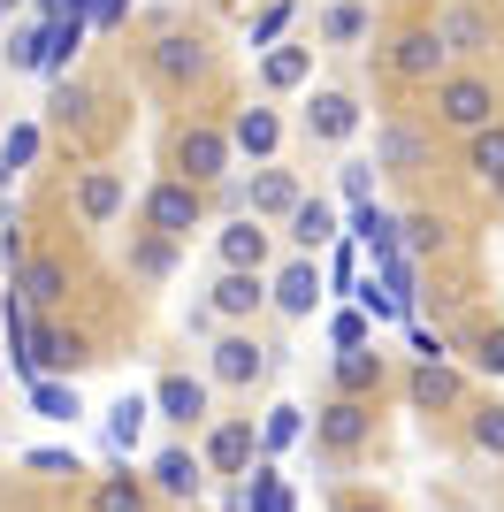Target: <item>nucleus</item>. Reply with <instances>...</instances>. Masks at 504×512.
I'll return each instance as SVG.
<instances>
[{"label":"nucleus","instance_id":"1","mask_svg":"<svg viewBox=\"0 0 504 512\" xmlns=\"http://www.w3.org/2000/svg\"><path fill=\"white\" fill-rule=\"evenodd\" d=\"M84 31H92L84 16H46V23H31L23 39H8V62H16V69H46V77H62L69 54L84 46Z\"/></svg>","mask_w":504,"mask_h":512},{"label":"nucleus","instance_id":"2","mask_svg":"<svg viewBox=\"0 0 504 512\" xmlns=\"http://www.w3.org/2000/svg\"><path fill=\"white\" fill-rule=\"evenodd\" d=\"M207 222V192L199 184H184V176H168V184H153L146 192V230L168 237V245H184L191 230Z\"/></svg>","mask_w":504,"mask_h":512},{"label":"nucleus","instance_id":"3","mask_svg":"<svg viewBox=\"0 0 504 512\" xmlns=\"http://www.w3.org/2000/svg\"><path fill=\"white\" fill-rule=\"evenodd\" d=\"M314 436L336 451V459H352V451L367 444V436H375V406H367V398H344V390H336L329 406L314 413Z\"/></svg>","mask_w":504,"mask_h":512},{"label":"nucleus","instance_id":"4","mask_svg":"<svg viewBox=\"0 0 504 512\" xmlns=\"http://www.w3.org/2000/svg\"><path fill=\"white\" fill-rule=\"evenodd\" d=\"M436 115H443L451 130H482L489 115H497L489 77H443V85H436Z\"/></svg>","mask_w":504,"mask_h":512},{"label":"nucleus","instance_id":"5","mask_svg":"<svg viewBox=\"0 0 504 512\" xmlns=\"http://www.w3.org/2000/svg\"><path fill=\"white\" fill-rule=\"evenodd\" d=\"M176 169H184V184H199V192H207L214 176L230 169V138H222V130H207V123H191L184 138H176Z\"/></svg>","mask_w":504,"mask_h":512},{"label":"nucleus","instance_id":"6","mask_svg":"<svg viewBox=\"0 0 504 512\" xmlns=\"http://www.w3.org/2000/svg\"><path fill=\"white\" fill-rule=\"evenodd\" d=\"M8 291H16L31 314H54V306L69 299V268H62L54 253H39V260H23V268H16V283H8Z\"/></svg>","mask_w":504,"mask_h":512},{"label":"nucleus","instance_id":"7","mask_svg":"<svg viewBox=\"0 0 504 512\" xmlns=\"http://www.w3.org/2000/svg\"><path fill=\"white\" fill-rule=\"evenodd\" d=\"M153 77H161V85H191V77H207V46L191 39V31H161V39H153Z\"/></svg>","mask_w":504,"mask_h":512},{"label":"nucleus","instance_id":"8","mask_svg":"<svg viewBox=\"0 0 504 512\" xmlns=\"http://www.w3.org/2000/svg\"><path fill=\"white\" fill-rule=\"evenodd\" d=\"M268 367H275L268 344H252V337H222L214 344V383H230V390H252Z\"/></svg>","mask_w":504,"mask_h":512},{"label":"nucleus","instance_id":"9","mask_svg":"<svg viewBox=\"0 0 504 512\" xmlns=\"http://www.w3.org/2000/svg\"><path fill=\"white\" fill-rule=\"evenodd\" d=\"M390 69H398L405 85H436L443 77V39L436 31H405V39L390 46Z\"/></svg>","mask_w":504,"mask_h":512},{"label":"nucleus","instance_id":"10","mask_svg":"<svg viewBox=\"0 0 504 512\" xmlns=\"http://www.w3.org/2000/svg\"><path fill=\"white\" fill-rule=\"evenodd\" d=\"M260 299H268V283H260V268H222V283H214V321H245L260 314Z\"/></svg>","mask_w":504,"mask_h":512},{"label":"nucleus","instance_id":"11","mask_svg":"<svg viewBox=\"0 0 504 512\" xmlns=\"http://www.w3.org/2000/svg\"><path fill=\"white\" fill-rule=\"evenodd\" d=\"M268 291H275V306H283L291 321H306V314L321 306V268H314V260H291V268H283Z\"/></svg>","mask_w":504,"mask_h":512},{"label":"nucleus","instance_id":"12","mask_svg":"<svg viewBox=\"0 0 504 512\" xmlns=\"http://www.w3.org/2000/svg\"><path fill=\"white\" fill-rule=\"evenodd\" d=\"M375 169L420 176V169H428V138H420V130H405V123H390V130L375 138Z\"/></svg>","mask_w":504,"mask_h":512},{"label":"nucleus","instance_id":"13","mask_svg":"<svg viewBox=\"0 0 504 512\" xmlns=\"http://www.w3.org/2000/svg\"><path fill=\"white\" fill-rule=\"evenodd\" d=\"M252 451H260L252 421H222V428L207 436V467H214V474H245V467H252Z\"/></svg>","mask_w":504,"mask_h":512},{"label":"nucleus","instance_id":"14","mask_svg":"<svg viewBox=\"0 0 504 512\" xmlns=\"http://www.w3.org/2000/svg\"><path fill=\"white\" fill-rule=\"evenodd\" d=\"M161 421H207V383H191V375H161V390L146 398Z\"/></svg>","mask_w":504,"mask_h":512},{"label":"nucleus","instance_id":"15","mask_svg":"<svg viewBox=\"0 0 504 512\" xmlns=\"http://www.w3.org/2000/svg\"><path fill=\"white\" fill-rule=\"evenodd\" d=\"M77 214L92 222V230H107V222L123 214V176H115V169H92V176L77 184Z\"/></svg>","mask_w":504,"mask_h":512},{"label":"nucleus","instance_id":"16","mask_svg":"<svg viewBox=\"0 0 504 512\" xmlns=\"http://www.w3.org/2000/svg\"><path fill=\"white\" fill-rule=\"evenodd\" d=\"M222 138H230V153H252V161H268L275 138H283V123H275V107H245V115H237Z\"/></svg>","mask_w":504,"mask_h":512},{"label":"nucleus","instance_id":"17","mask_svg":"<svg viewBox=\"0 0 504 512\" xmlns=\"http://www.w3.org/2000/svg\"><path fill=\"white\" fill-rule=\"evenodd\" d=\"M336 390H344V398H375V390H382V352H375V344L336 352Z\"/></svg>","mask_w":504,"mask_h":512},{"label":"nucleus","instance_id":"18","mask_svg":"<svg viewBox=\"0 0 504 512\" xmlns=\"http://www.w3.org/2000/svg\"><path fill=\"white\" fill-rule=\"evenodd\" d=\"M298 176L291 169H268V176H252V192H245V214H260V222H268V214H291L298 207Z\"/></svg>","mask_w":504,"mask_h":512},{"label":"nucleus","instance_id":"19","mask_svg":"<svg viewBox=\"0 0 504 512\" xmlns=\"http://www.w3.org/2000/svg\"><path fill=\"white\" fill-rule=\"evenodd\" d=\"M260 260H268V230H260V214H237L222 230V268H260Z\"/></svg>","mask_w":504,"mask_h":512},{"label":"nucleus","instance_id":"20","mask_svg":"<svg viewBox=\"0 0 504 512\" xmlns=\"http://www.w3.org/2000/svg\"><path fill=\"white\" fill-rule=\"evenodd\" d=\"M443 406H459V375L443 360H420L413 367V413H443Z\"/></svg>","mask_w":504,"mask_h":512},{"label":"nucleus","instance_id":"21","mask_svg":"<svg viewBox=\"0 0 504 512\" xmlns=\"http://www.w3.org/2000/svg\"><path fill=\"white\" fill-rule=\"evenodd\" d=\"M283 222H291V245H298V253H321V245H336V214L321 207V199H298Z\"/></svg>","mask_w":504,"mask_h":512},{"label":"nucleus","instance_id":"22","mask_svg":"<svg viewBox=\"0 0 504 512\" xmlns=\"http://www.w3.org/2000/svg\"><path fill=\"white\" fill-rule=\"evenodd\" d=\"M306 130H314V138H329V146H336V138H352V130H359V100H344V92H321V100L306 107Z\"/></svg>","mask_w":504,"mask_h":512},{"label":"nucleus","instance_id":"23","mask_svg":"<svg viewBox=\"0 0 504 512\" xmlns=\"http://www.w3.org/2000/svg\"><path fill=\"white\" fill-rule=\"evenodd\" d=\"M153 482H161L168 497H199V490H207V459H191V451H161V459H153Z\"/></svg>","mask_w":504,"mask_h":512},{"label":"nucleus","instance_id":"24","mask_svg":"<svg viewBox=\"0 0 504 512\" xmlns=\"http://www.w3.org/2000/svg\"><path fill=\"white\" fill-rule=\"evenodd\" d=\"M436 39H443V54H482V46H497V31H489L474 8H451V16L436 23Z\"/></svg>","mask_w":504,"mask_h":512},{"label":"nucleus","instance_id":"25","mask_svg":"<svg viewBox=\"0 0 504 512\" xmlns=\"http://www.w3.org/2000/svg\"><path fill=\"white\" fill-rule=\"evenodd\" d=\"M352 237H359L375 260H382V253H398V214H382L375 199H359V207H352Z\"/></svg>","mask_w":504,"mask_h":512},{"label":"nucleus","instance_id":"26","mask_svg":"<svg viewBox=\"0 0 504 512\" xmlns=\"http://www.w3.org/2000/svg\"><path fill=\"white\" fill-rule=\"evenodd\" d=\"M31 413H39V421H77V413H84V398H77V383L31 375Z\"/></svg>","mask_w":504,"mask_h":512},{"label":"nucleus","instance_id":"27","mask_svg":"<svg viewBox=\"0 0 504 512\" xmlns=\"http://www.w3.org/2000/svg\"><path fill=\"white\" fill-rule=\"evenodd\" d=\"M252 482L237 490V512H291V490H283V474L275 467H245Z\"/></svg>","mask_w":504,"mask_h":512},{"label":"nucleus","instance_id":"28","mask_svg":"<svg viewBox=\"0 0 504 512\" xmlns=\"http://www.w3.org/2000/svg\"><path fill=\"white\" fill-rule=\"evenodd\" d=\"M466 169L482 176V184H504V130H497V123L474 130V146H466Z\"/></svg>","mask_w":504,"mask_h":512},{"label":"nucleus","instance_id":"29","mask_svg":"<svg viewBox=\"0 0 504 512\" xmlns=\"http://www.w3.org/2000/svg\"><path fill=\"white\" fill-rule=\"evenodd\" d=\"M146 398H115V406H107V444H115V451H130V444H138V436H146Z\"/></svg>","mask_w":504,"mask_h":512},{"label":"nucleus","instance_id":"30","mask_svg":"<svg viewBox=\"0 0 504 512\" xmlns=\"http://www.w3.org/2000/svg\"><path fill=\"white\" fill-rule=\"evenodd\" d=\"M306 69H314V54H306V46H275L268 62H260V77H268L275 92H291V85H306Z\"/></svg>","mask_w":504,"mask_h":512},{"label":"nucleus","instance_id":"31","mask_svg":"<svg viewBox=\"0 0 504 512\" xmlns=\"http://www.w3.org/2000/svg\"><path fill=\"white\" fill-rule=\"evenodd\" d=\"M168 268H176V245H168V237H138V245H130V276H146V283H161Z\"/></svg>","mask_w":504,"mask_h":512},{"label":"nucleus","instance_id":"32","mask_svg":"<svg viewBox=\"0 0 504 512\" xmlns=\"http://www.w3.org/2000/svg\"><path fill=\"white\" fill-rule=\"evenodd\" d=\"M92 512H146V490L130 474H107L100 490H92Z\"/></svg>","mask_w":504,"mask_h":512},{"label":"nucleus","instance_id":"33","mask_svg":"<svg viewBox=\"0 0 504 512\" xmlns=\"http://www.w3.org/2000/svg\"><path fill=\"white\" fill-rule=\"evenodd\" d=\"M298 436H306V413H298V406H275L268 421H260V444H268V451L298 444Z\"/></svg>","mask_w":504,"mask_h":512},{"label":"nucleus","instance_id":"34","mask_svg":"<svg viewBox=\"0 0 504 512\" xmlns=\"http://www.w3.org/2000/svg\"><path fill=\"white\" fill-rule=\"evenodd\" d=\"M84 107H92V92L77 85V77H62V85H54V100H46V115H54V123H84Z\"/></svg>","mask_w":504,"mask_h":512},{"label":"nucleus","instance_id":"35","mask_svg":"<svg viewBox=\"0 0 504 512\" xmlns=\"http://www.w3.org/2000/svg\"><path fill=\"white\" fill-rule=\"evenodd\" d=\"M398 230H405V245H413V253H443V245H451V230H443L436 214H405Z\"/></svg>","mask_w":504,"mask_h":512},{"label":"nucleus","instance_id":"36","mask_svg":"<svg viewBox=\"0 0 504 512\" xmlns=\"http://www.w3.org/2000/svg\"><path fill=\"white\" fill-rule=\"evenodd\" d=\"M321 31H329V39H367V8H359V0H336L329 16H321Z\"/></svg>","mask_w":504,"mask_h":512},{"label":"nucleus","instance_id":"37","mask_svg":"<svg viewBox=\"0 0 504 512\" xmlns=\"http://www.w3.org/2000/svg\"><path fill=\"white\" fill-rule=\"evenodd\" d=\"M466 428H474V444H482V451H497V459H504V406H474V421H466Z\"/></svg>","mask_w":504,"mask_h":512},{"label":"nucleus","instance_id":"38","mask_svg":"<svg viewBox=\"0 0 504 512\" xmlns=\"http://www.w3.org/2000/svg\"><path fill=\"white\" fill-rule=\"evenodd\" d=\"M31 153H39V130L31 123H16L8 138H0V161H8V169H31Z\"/></svg>","mask_w":504,"mask_h":512},{"label":"nucleus","instance_id":"39","mask_svg":"<svg viewBox=\"0 0 504 512\" xmlns=\"http://www.w3.org/2000/svg\"><path fill=\"white\" fill-rule=\"evenodd\" d=\"M367 337H375V321H367V314H336L329 321V344H336V352H352V344H367Z\"/></svg>","mask_w":504,"mask_h":512},{"label":"nucleus","instance_id":"40","mask_svg":"<svg viewBox=\"0 0 504 512\" xmlns=\"http://www.w3.org/2000/svg\"><path fill=\"white\" fill-rule=\"evenodd\" d=\"M31 474H46V482H69V474H84V467H77V451H31Z\"/></svg>","mask_w":504,"mask_h":512},{"label":"nucleus","instance_id":"41","mask_svg":"<svg viewBox=\"0 0 504 512\" xmlns=\"http://www.w3.org/2000/svg\"><path fill=\"white\" fill-rule=\"evenodd\" d=\"M123 16H130V0H84V23H92V31H115Z\"/></svg>","mask_w":504,"mask_h":512},{"label":"nucleus","instance_id":"42","mask_svg":"<svg viewBox=\"0 0 504 512\" xmlns=\"http://www.w3.org/2000/svg\"><path fill=\"white\" fill-rule=\"evenodd\" d=\"M474 367H482V375H504V329H489V337L474 344Z\"/></svg>","mask_w":504,"mask_h":512},{"label":"nucleus","instance_id":"43","mask_svg":"<svg viewBox=\"0 0 504 512\" xmlns=\"http://www.w3.org/2000/svg\"><path fill=\"white\" fill-rule=\"evenodd\" d=\"M283 23H291V8H283V0H275L268 16L252 23V46H275V39H283Z\"/></svg>","mask_w":504,"mask_h":512},{"label":"nucleus","instance_id":"44","mask_svg":"<svg viewBox=\"0 0 504 512\" xmlns=\"http://www.w3.org/2000/svg\"><path fill=\"white\" fill-rule=\"evenodd\" d=\"M329 283H336V291H352V283H359V260H352V245H336V260H329Z\"/></svg>","mask_w":504,"mask_h":512},{"label":"nucleus","instance_id":"45","mask_svg":"<svg viewBox=\"0 0 504 512\" xmlns=\"http://www.w3.org/2000/svg\"><path fill=\"white\" fill-rule=\"evenodd\" d=\"M344 199H352V207H359V199H375V176L359 169V161H352V169H344Z\"/></svg>","mask_w":504,"mask_h":512},{"label":"nucleus","instance_id":"46","mask_svg":"<svg viewBox=\"0 0 504 512\" xmlns=\"http://www.w3.org/2000/svg\"><path fill=\"white\" fill-rule=\"evenodd\" d=\"M46 16H84V0H39Z\"/></svg>","mask_w":504,"mask_h":512},{"label":"nucleus","instance_id":"47","mask_svg":"<svg viewBox=\"0 0 504 512\" xmlns=\"http://www.w3.org/2000/svg\"><path fill=\"white\" fill-rule=\"evenodd\" d=\"M8 176H16V169H8V161H0V192H8Z\"/></svg>","mask_w":504,"mask_h":512},{"label":"nucleus","instance_id":"48","mask_svg":"<svg viewBox=\"0 0 504 512\" xmlns=\"http://www.w3.org/2000/svg\"><path fill=\"white\" fill-rule=\"evenodd\" d=\"M344 512H382V505H344Z\"/></svg>","mask_w":504,"mask_h":512},{"label":"nucleus","instance_id":"49","mask_svg":"<svg viewBox=\"0 0 504 512\" xmlns=\"http://www.w3.org/2000/svg\"><path fill=\"white\" fill-rule=\"evenodd\" d=\"M0 276H8V260H0Z\"/></svg>","mask_w":504,"mask_h":512}]
</instances>
